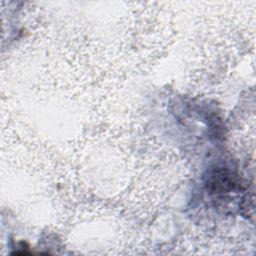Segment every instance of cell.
Segmentation results:
<instances>
[{"label": "cell", "mask_w": 256, "mask_h": 256, "mask_svg": "<svg viewBox=\"0 0 256 256\" xmlns=\"http://www.w3.org/2000/svg\"><path fill=\"white\" fill-rule=\"evenodd\" d=\"M208 187L217 193H224L232 190L236 184L234 176L226 170H214L207 179Z\"/></svg>", "instance_id": "cell-1"}]
</instances>
